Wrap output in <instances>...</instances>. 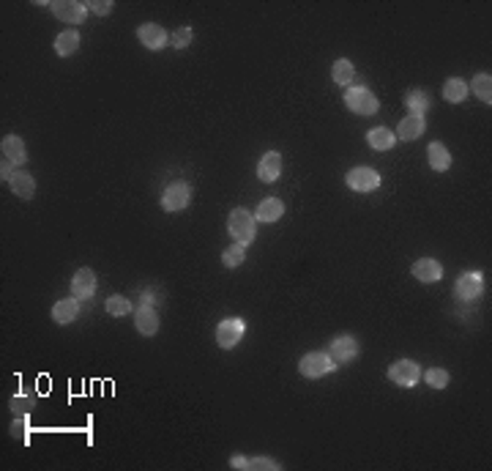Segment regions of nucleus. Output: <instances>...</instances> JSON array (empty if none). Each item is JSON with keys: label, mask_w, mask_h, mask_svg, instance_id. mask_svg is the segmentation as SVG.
<instances>
[{"label": "nucleus", "mask_w": 492, "mask_h": 471, "mask_svg": "<svg viewBox=\"0 0 492 471\" xmlns=\"http://www.w3.org/2000/svg\"><path fill=\"white\" fill-rule=\"evenodd\" d=\"M227 230H230V236H233L238 244L246 247V244H252L254 236H257V220H254V214L246 211V208H233L230 217H227Z\"/></svg>", "instance_id": "obj_1"}, {"label": "nucleus", "mask_w": 492, "mask_h": 471, "mask_svg": "<svg viewBox=\"0 0 492 471\" xmlns=\"http://www.w3.org/2000/svg\"><path fill=\"white\" fill-rule=\"evenodd\" d=\"M344 104H347V110L356 113V115H375L377 107H380L377 96H375L369 88H361V85L344 88Z\"/></svg>", "instance_id": "obj_2"}, {"label": "nucleus", "mask_w": 492, "mask_h": 471, "mask_svg": "<svg viewBox=\"0 0 492 471\" xmlns=\"http://www.w3.org/2000/svg\"><path fill=\"white\" fill-rule=\"evenodd\" d=\"M331 370H337V365H334V359L328 356V353H323V351H315V353H306L301 362H298V372L304 375V378H323V375H328Z\"/></svg>", "instance_id": "obj_3"}, {"label": "nucleus", "mask_w": 492, "mask_h": 471, "mask_svg": "<svg viewBox=\"0 0 492 471\" xmlns=\"http://www.w3.org/2000/svg\"><path fill=\"white\" fill-rule=\"evenodd\" d=\"M189 203H192V187L186 181H172L170 187L162 192V208L170 211V214L183 211Z\"/></svg>", "instance_id": "obj_4"}, {"label": "nucleus", "mask_w": 492, "mask_h": 471, "mask_svg": "<svg viewBox=\"0 0 492 471\" xmlns=\"http://www.w3.org/2000/svg\"><path fill=\"white\" fill-rule=\"evenodd\" d=\"M49 8L58 20L69 23V25H82L88 20V6L79 3V0H55Z\"/></svg>", "instance_id": "obj_5"}, {"label": "nucleus", "mask_w": 492, "mask_h": 471, "mask_svg": "<svg viewBox=\"0 0 492 471\" xmlns=\"http://www.w3.org/2000/svg\"><path fill=\"white\" fill-rule=\"evenodd\" d=\"M344 181L353 192H375L380 187V173L372 168H353V170H347Z\"/></svg>", "instance_id": "obj_6"}, {"label": "nucleus", "mask_w": 492, "mask_h": 471, "mask_svg": "<svg viewBox=\"0 0 492 471\" xmlns=\"http://www.w3.org/2000/svg\"><path fill=\"white\" fill-rule=\"evenodd\" d=\"M244 332H246V323L241 321V318H224V321L216 326V343H219L224 351H230V348H235L241 343Z\"/></svg>", "instance_id": "obj_7"}, {"label": "nucleus", "mask_w": 492, "mask_h": 471, "mask_svg": "<svg viewBox=\"0 0 492 471\" xmlns=\"http://www.w3.org/2000/svg\"><path fill=\"white\" fill-rule=\"evenodd\" d=\"M358 351H361V346H358L356 337H350V334H339V337L331 340V346H328V356L334 359V365H344V362L356 359Z\"/></svg>", "instance_id": "obj_8"}, {"label": "nucleus", "mask_w": 492, "mask_h": 471, "mask_svg": "<svg viewBox=\"0 0 492 471\" xmlns=\"http://www.w3.org/2000/svg\"><path fill=\"white\" fill-rule=\"evenodd\" d=\"M481 288H484L481 272H462L457 277V282H454V296L460 301H470V299H476L481 294Z\"/></svg>", "instance_id": "obj_9"}, {"label": "nucleus", "mask_w": 492, "mask_h": 471, "mask_svg": "<svg viewBox=\"0 0 492 471\" xmlns=\"http://www.w3.org/2000/svg\"><path fill=\"white\" fill-rule=\"evenodd\" d=\"M389 378L399 387H416L418 378H421V368L413 359H399L389 368Z\"/></svg>", "instance_id": "obj_10"}, {"label": "nucleus", "mask_w": 492, "mask_h": 471, "mask_svg": "<svg viewBox=\"0 0 492 471\" xmlns=\"http://www.w3.org/2000/svg\"><path fill=\"white\" fill-rule=\"evenodd\" d=\"M230 466H233V469H244V471H279L282 469V463L268 458V455H257V458L233 455V458H230Z\"/></svg>", "instance_id": "obj_11"}, {"label": "nucleus", "mask_w": 492, "mask_h": 471, "mask_svg": "<svg viewBox=\"0 0 492 471\" xmlns=\"http://www.w3.org/2000/svg\"><path fill=\"white\" fill-rule=\"evenodd\" d=\"M137 39L143 42V47H148V50H162L170 42L167 30L162 25H156V23H145V25L137 27Z\"/></svg>", "instance_id": "obj_12"}, {"label": "nucleus", "mask_w": 492, "mask_h": 471, "mask_svg": "<svg viewBox=\"0 0 492 471\" xmlns=\"http://www.w3.org/2000/svg\"><path fill=\"white\" fill-rule=\"evenodd\" d=\"M0 151H3V159L11 162L14 168L25 165V159H27V149H25V140L20 137V134H8V137H3Z\"/></svg>", "instance_id": "obj_13"}, {"label": "nucleus", "mask_w": 492, "mask_h": 471, "mask_svg": "<svg viewBox=\"0 0 492 471\" xmlns=\"http://www.w3.org/2000/svg\"><path fill=\"white\" fill-rule=\"evenodd\" d=\"M98 282L93 269H79V272L72 277V296L77 299H91L96 294Z\"/></svg>", "instance_id": "obj_14"}, {"label": "nucleus", "mask_w": 492, "mask_h": 471, "mask_svg": "<svg viewBox=\"0 0 492 471\" xmlns=\"http://www.w3.org/2000/svg\"><path fill=\"white\" fill-rule=\"evenodd\" d=\"M279 175H282V156H279L276 151L263 153V159L257 162V178H260L263 184H273Z\"/></svg>", "instance_id": "obj_15"}, {"label": "nucleus", "mask_w": 492, "mask_h": 471, "mask_svg": "<svg viewBox=\"0 0 492 471\" xmlns=\"http://www.w3.org/2000/svg\"><path fill=\"white\" fill-rule=\"evenodd\" d=\"M413 277L418 282H424V285H432V282H438L443 277V266L435 258H421V260L413 263Z\"/></svg>", "instance_id": "obj_16"}, {"label": "nucleus", "mask_w": 492, "mask_h": 471, "mask_svg": "<svg viewBox=\"0 0 492 471\" xmlns=\"http://www.w3.org/2000/svg\"><path fill=\"white\" fill-rule=\"evenodd\" d=\"M77 315H79V299L77 296L60 299V301H55V307H52V321L60 323V326L77 321Z\"/></svg>", "instance_id": "obj_17"}, {"label": "nucleus", "mask_w": 492, "mask_h": 471, "mask_svg": "<svg viewBox=\"0 0 492 471\" xmlns=\"http://www.w3.org/2000/svg\"><path fill=\"white\" fill-rule=\"evenodd\" d=\"M424 115H405L402 121H399V129H396V134L394 137H399V140H405V143H410V140H418L421 134H424Z\"/></svg>", "instance_id": "obj_18"}, {"label": "nucleus", "mask_w": 492, "mask_h": 471, "mask_svg": "<svg viewBox=\"0 0 492 471\" xmlns=\"http://www.w3.org/2000/svg\"><path fill=\"white\" fill-rule=\"evenodd\" d=\"M134 326H137V332H140V334L153 337V334L159 332V313H156L153 307L143 304V307L137 310V315H134Z\"/></svg>", "instance_id": "obj_19"}, {"label": "nucleus", "mask_w": 492, "mask_h": 471, "mask_svg": "<svg viewBox=\"0 0 492 471\" xmlns=\"http://www.w3.org/2000/svg\"><path fill=\"white\" fill-rule=\"evenodd\" d=\"M8 187H11V192L17 195V198L22 200H30L36 195V181H33V175L25 173V170H17V173L8 178Z\"/></svg>", "instance_id": "obj_20"}, {"label": "nucleus", "mask_w": 492, "mask_h": 471, "mask_svg": "<svg viewBox=\"0 0 492 471\" xmlns=\"http://www.w3.org/2000/svg\"><path fill=\"white\" fill-rule=\"evenodd\" d=\"M427 162H429V168H432L435 173H446V170L451 168V153H448V149H446L443 143H429V149H427Z\"/></svg>", "instance_id": "obj_21"}, {"label": "nucleus", "mask_w": 492, "mask_h": 471, "mask_svg": "<svg viewBox=\"0 0 492 471\" xmlns=\"http://www.w3.org/2000/svg\"><path fill=\"white\" fill-rule=\"evenodd\" d=\"M282 214H285V203L279 198H268L257 206L254 220L257 222H276V220H282Z\"/></svg>", "instance_id": "obj_22"}, {"label": "nucleus", "mask_w": 492, "mask_h": 471, "mask_svg": "<svg viewBox=\"0 0 492 471\" xmlns=\"http://www.w3.org/2000/svg\"><path fill=\"white\" fill-rule=\"evenodd\" d=\"M443 99L448 104H462L467 99V82L460 77H451L443 82Z\"/></svg>", "instance_id": "obj_23"}, {"label": "nucleus", "mask_w": 492, "mask_h": 471, "mask_svg": "<svg viewBox=\"0 0 492 471\" xmlns=\"http://www.w3.org/2000/svg\"><path fill=\"white\" fill-rule=\"evenodd\" d=\"M367 143H369V149H375V151H391L394 143H396V137H394V132H389V129L375 126V129L367 132Z\"/></svg>", "instance_id": "obj_24"}, {"label": "nucleus", "mask_w": 492, "mask_h": 471, "mask_svg": "<svg viewBox=\"0 0 492 471\" xmlns=\"http://www.w3.org/2000/svg\"><path fill=\"white\" fill-rule=\"evenodd\" d=\"M331 80H334V85H339V88H350V82L356 80V69H353V63H350L347 58H339V61H334Z\"/></svg>", "instance_id": "obj_25"}, {"label": "nucleus", "mask_w": 492, "mask_h": 471, "mask_svg": "<svg viewBox=\"0 0 492 471\" xmlns=\"http://www.w3.org/2000/svg\"><path fill=\"white\" fill-rule=\"evenodd\" d=\"M79 50V33L77 30H63L58 39H55V52L60 58H69L74 52Z\"/></svg>", "instance_id": "obj_26"}, {"label": "nucleus", "mask_w": 492, "mask_h": 471, "mask_svg": "<svg viewBox=\"0 0 492 471\" xmlns=\"http://www.w3.org/2000/svg\"><path fill=\"white\" fill-rule=\"evenodd\" d=\"M405 107L410 110V115H424L427 113V107H429V94L427 91H408V96H405Z\"/></svg>", "instance_id": "obj_27"}, {"label": "nucleus", "mask_w": 492, "mask_h": 471, "mask_svg": "<svg viewBox=\"0 0 492 471\" xmlns=\"http://www.w3.org/2000/svg\"><path fill=\"white\" fill-rule=\"evenodd\" d=\"M244 260H246V247L238 244V241H233L230 247L221 252V263H224L227 269H238Z\"/></svg>", "instance_id": "obj_28"}, {"label": "nucleus", "mask_w": 492, "mask_h": 471, "mask_svg": "<svg viewBox=\"0 0 492 471\" xmlns=\"http://www.w3.org/2000/svg\"><path fill=\"white\" fill-rule=\"evenodd\" d=\"M470 88H473V94L484 101V104H492V77L490 75H476L470 80Z\"/></svg>", "instance_id": "obj_29"}, {"label": "nucleus", "mask_w": 492, "mask_h": 471, "mask_svg": "<svg viewBox=\"0 0 492 471\" xmlns=\"http://www.w3.org/2000/svg\"><path fill=\"white\" fill-rule=\"evenodd\" d=\"M424 381H427L429 389H446L448 381H451V375L443 370V368H429V370L424 372Z\"/></svg>", "instance_id": "obj_30"}, {"label": "nucleus", "mask_w": 492, "mask_h": 471, "mask_svg": "<svg viewBox=\"0 0 492 471\" xmlns=\"http://www.w3.org/2000/svg\"><path fill=\"white\" fill-rule=\"evenodd\" d=\"M104 307H107V313L110 315H115V318H121V315H129L131 313V301L126 296H110L104 301Z\"/></svg>", "instance_id": "obj_31"}, {"label": "nucleus", "mask_w": 492, "mask_h": 471, "mask_svg": "<svg viewBox=\"0 0 492 471\" xmlns=\"http://www.w3.org/2000/svg\"><path fill=\"white\" fill-rule=\"evenodd\" d=\"M192 36H195V33H192V27H178V30L170 36V44L175 47V50H183V47H189V44H192Z\"/></svg>", "instance_id": "obj_32"}, {"label": "nucleus", "mask_w": 492, "mask_h": 471, "mask_svg": "<svg viewBox=\"0 0 492 471\" xmlns=\"http://www.w3.org/2000/svg\"><path fill=\"white\" fill-rule=\"evenodd\" d=\"M93 14H110L112 11V3L110 0H91V3H85Z\"/></svg>", "instance_id": "obj_33"}, {"label": "nucleus", "mask_w": 492, "mask_h": 471, "mask_svg": "<svg viewBox=\"0 0 492 471\" xmlns=\"http://www.w3.org/2000/svg\"><path fill=\"white\" fill-rule=\"evenodd\" d=\"M11 408H14V411H20V414H25V411H30V408H33V400L14 397V400H11Z\"/></svg>", "instance_id": "obj_34"}, {"label": "nucleus", "mask_w": 492, "mask_h": 471, "mask_svg": "<svg viewBox=\"0 0 492 471\" xmlns=\"http://www.w3.org/2000/svg\"><path fill=\"white\" fill-rule=\"evenodd\" d=\"M22 427H25V420H17L11 425V430H14V439H20L22 436Z\"/></svg>", "instance_id": "obj_35"}]
</instances>
